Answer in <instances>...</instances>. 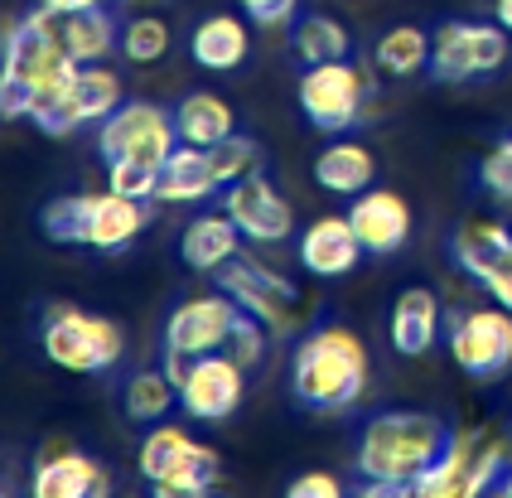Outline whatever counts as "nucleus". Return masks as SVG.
<instances>
[{
  "mask_svg": "<svg viewBox=\"0 0 512 498\" xmlns=\"http://www.w3.org/2000/svg\"><path fill=\"white\" fill-rule=\"evenodd\" d=\"M450 436L455 431L430 411H377L372 421H363L353 445V469H358L353 489L368 498L411 494L416 479L445 455Z\"/></svg>",
  "mask_w": 512,
  "mask_h": 498,
  "instance_id": "1",
  "label": "nucleus"
},
{
  "mask_svg": "<svg viewBox=\"0 0 512 498\" xmlns=\"http://www.w3.org/2000/svg\"><path fill=\"white\" fill-rule=\"evenodd\" d=\"M368 378H372L368 344L348 324L324 320L295 344V358H290V397L305 411H324V416L353 411L368 397Z\"/></svg>",
  "mask_w": 512,
  "mask_h": 498,
  "instance_id": "2",
  "label": "nucleus"
},
{
  "mask_svg": "<svg viewBox=\"0 0 512 498\" xmlns=\"http://www.w3.org/2000/svg\"><path fill=\"white\" fill-rule=\"evenodd\" d=\"M78 63L63 49L54 10H29L20 15L10 34L0 39V117L20 121L29 117V102L44 88H54L63 78H73Z\"/></svg>",
  "mask_w": 512,
  "mask_h": 498,
  "instance_id": "3",
  "label": "nucleus"
},
{
  "mask_svg": "<svg viewBox=\"0 0 512 498\" xmlns=\"http://www.w3.org/2000/svg\"><path fill=\"white\" fill-rule=\"evenodd\" d=\"M39 228L49 242H63V247L121 252L150 228V199H126L112 184L97 194H63L44 204Z\"/></svg>",
  "mask_w": 512,
  "mask_h": 498,
  "instance_id": "4",
  "label": "nucleus"
},
{
  "mask_svg": "<svg viewBox=\"0 0 512 498\" xmlns=\"http://www.w3.org/2000/svg\"><path fill=\"white\" fill-rule=\"evenodd\" d=\"M39 349L54 368L102 378L126 358V334L107 315H92L78 305H49L44 320H39Z\"/></svg>",
  "mask_w": 512,
  "mask_h": 498,
  "instance_id": "5",
  "label": "nucleus"
},
{
  "mask_svg": "<svg viewBox=\"0 0 512 498\" xmlns=\"http://www.w3.org/2000/svg\"><path fill=\"white\" fill-rule=\"evenodd\" d=\"M512 465V440L493 426L479 431H455L445 455L416 479L411 494L421 498H474L484 489H498V479Z\"/></svg>",
  "mask_w": 512,
  "mask_h": 498,
  "instance_id": "6",
  "label": "nucleus"
},
{
  "mask_svg": "<svg viewBox=\"0 0 512 498\" xmlns=\"http://www.w3.org/2000/svg\"><path fill=\"white\" fill-rule=\"evenodd\" d=\"M141 474L160 498H203L223 479V460L213 445L194 440L174 421L145 426L141 440Z\"/></svg>",
  "mask_w": 512,
  "mask_h": 498,
  "instance_id": "7",
  "label": "nucleus"
},
{
  "mask_svg": "<svg viewBox=\"0 0 512 498\" xmlns=\"http://www.w3.org/2000/svg\"><path fill=\"white\" fill-rule=\"evenodd\" d=\"M121 78L107 63H78L73 78H63L54 88H44L29 102V121L44 136H73L83 126H102L121 107Z\"/></svg>",
  "mask_w": 512,
  "mask_h": 498,
  "instance_id": "8",
  "label": "nucleus"
},
{
  "mask_svg": "<svg viewBox=\"0 0 512 498\" xmlns=\"http://www.w3.org/2000/svg\"><path fill=\"white\" fill-rule=\"evenodd\" d=\"M368 73L353 59H334V63H310L295 83V102L314 131L324 136H343L353 131L358 121L368 117Z\"/></svg>",
  "mask_w": 512,
  "mask_h": 498,
  "instance_id": "9",
  "label": "nucleus"
},
{
  "mask_svg": "<svg viewBox=\"0 0 512 498\" xmlns=\"http://www.w3.org/2000/svg\"><path fill=\"white\" fill-rule=\"evenodd\" d=\"M512 34L498 20H445L430 34V78L435 83H479L508 63Z\"/></svg>",
  "mask_w": 512,
  "mask_h": 498,
  "instance_id": "10",
  "label": "nucleus"
},
{
  "mask_svg": "<svg viewBox=\"0 0 512 498\" xmlns=\"http://www.w3.org/2000/svg\"><path fill=\"white\" fill-rule=\"evenodd\" d=\"M179 146V126H174V112L160 107V102H121L112 117L97 126V150L102 160H141V165H165L170 150Z\"/></svg>",
  "mask_w": 512,
  "mask_h": 498,
  "instance_id": "11",
  "label": "nucleus"
},
{
  "mask_svg": "<svg viewBox=\"0 0 512 498\" xmlns=\"http://www.w3.org/2000/svg\"><path fill=\"white\" fill-rule=\"evenodd\" d=\"M450 358L469 378H498L512 368V310L508 305H469L450 315Z\"/></svg>",
  "mask_w": 512,
  "mask_h": 498,
  "instance_id": "12",
  "label": "nucleus"
},
{
  "mask_svg": "<svg viewBox=\"0 0 512 498\" xmlns=\"http://www.w3.org/2000/svg\"><path fill=\"white\" fill-rule=\"evenodd\" d=\"M218 291H228L247 315L266 324L271 334H290L295 329V315H300V291L295 281H285L276 266L256 262V257H232L223 271H218Z\"/></svg>",
  "mask_w": 512,
  "mask_h": 498,
  "instance_id": "13",
  "label": "nucleus"
},
{
  "mask_svg": "<svg viewBox=\"0 0 512 498\" xmlns=\"http://www.w3.org/2000/svg\"><path fill=\"white\" fill-rule=\"evenodd\" d=\"M242 392H247V368L232 358L228 349L189 358L184 378H179V407L189 411L194 421H228L232 411L242 407Z\"/></svg>",
  "mask_w": 512,
  "mask_h": 498,
  "instance_id": "14",
  "label": "nucleus"
},
{
  "mask_svg": "<svg viewBox=\"0 0 512 498\" xmlns=\"http://www.w3.org/2000/svg\"><path fill=\"white\" fill-rule=\"evenodd\" d=\"M237 320H242V305L228 291L189 295L184 305H174L170 320H165V349L184 353V358H203V353L228 349Z\"/></svg>",
  "mask_w": 512,
  "mask_h": 498,
  "instance_id": "15",
  "label": "nucleus"
},
{
  "mask_svg": "<svg viewBox=\"0 0 512 498\" xmlns=\"http://www.w3.org/2000/svg\"><path fill=\"white\" fill-rule=\"evenodd\" d=\"M223 208H228L232 223L242 228V237L256 242V247H276V242H285L295 233V208L285 204V194L261 170L247 179H232L223 189Z\"/></svg>",
  "mask_w": 512,
  "mask_h": 498,
  "instance_id": "16",
  "label": "nucleus"
},
{
  "mask_svg": "<svg viewBox=\"0 0 512 498\" xmlns=\"http://www.w3.org/2000/svg\"><path fill=\"white\" fill-rule=\"evenodd\" d=\"M29 489H34V498H107L112 494V474L87 450L54 445L49 455H39V465L29 474Z\"/></svg>",
  "mask_w": 512,
  "mask_h": 498,
  "instance_id": "17",
  "label": "nucleus"
},
{
  "mask_svg": "<svg viewBox=\"0 0 512 498\" xmlns=\"http://www.w3.org/2000/svg\"><path fill=\"white\" fill-rule=\"evenodd\" d=\"M348 223H353L358 242L368 247L372 257H392L411 237V204L401 199L397 189H363L348 204Z\"/></svg>",
  "mask_w": 512,
  "mask_h": 498,
  "instance_id": "18",
  "label": "nucleus"
},
{
  "mask_svg": "<svg viewBox=\"0 0 512 498\" xmlns=\"http://www.w3.org/2000/svg\"><path fill=\"white\" fill-rule=\"evenodd\" d=\"M300 266L310 271V276H324V281H339L348 276L353 266L363 262V242L353 233V223H348V213H334V218H314L310 228L300 233Z\"/></svg>",
  "mask_w": 512,
  "mask_h": 498,
  "instance_id": "19",
  "label": "nucleus"
},
{
  "mask_svg": "<svg viewBox=\"0 0 512 498\" xmlns=\"http://www.w3.org/2000/svg\"><path fill=\"white\" fill-rule=\"evenodd\" d=\"M392 349L401 358H426L440 344V329H445V310H440V295L430 286H406L392 305Z\"/></svg>",
  "mask_w": 512,
  "mask_h": 498,
  "instance_id": "20",
  "label": "nucleus"
},
{
  "mask_svg": "<svg viewBox=\"0 0 512 498\" xmlns=\"http://www.w3.org/2000/svg\"><path fill=\"white\" fill-rule=\"evenodd\" d=\"M450 257H455V266L469 281L488 286L498 276V266L512 257V228L493 223V218H464L450 233Z\"/></svg>",
  "mask_w": 512,
  "mask_h": 498,
  "instance_id": "21",
  "label": "nucleus"
},
{
  "mask_svg": "<svg viewBox=\"0 0 512 498\" xmlns=\"http://www.w3.org/2000/svg\"><path fill=\"white\" fill-rule=\"evenodd\" d=\"M213 194H223L218 165L203 146H179L170 150V160L160 165V184H155V204H208Z\"/></svg>",
  "mask_w": 512,
  "mask_h": 498,
  "instance_id": "22",
  "label": "nucleus"
},
{
  "mask_svg": "<svg viewBox=\"0 0 512 498\" xmlns=\"http://www.w3.org/2000/svg\"><path fill=\"white\" fill-rule=\"evenodd\" d=\"M242 228L228 218V208H218V213H199L184 237H179V262L189 266V271H199V276H218L223 266L242 252Z\"/></svg>",
  "mask_w": 512,
  "mask_h": 498,
  "instance_id": "23",
  "label": "nucleus"
},
{
  "mask_svg": "<svg viewBox=\"0 0 512 498\" xmlns=\"http://www.w3.org/2000/svg\"><path fill=\"white\" fill-rule=\"evenodd\" d=\"M247 15H208L194 25L189 34V54L199 68L208 73H232V68H242L247 54H252V34H247Z\"/></svg>",
  "mask_w": 512,
  "mask_h": 498,
  "instance_id": "24",
  "label": "nucleus"
},
{
  "mask_svg": "<svg viewBox=\"0 0 512 498\" xmlns=\"http://www.w3.org/2000/svg\"><path fill=\"white\" fill-rule=\"evenodd\" d=\"M121 15L112 5H97V10H78V15H58V34H63V49L73 54V63H107L121 49Z\"/></svg>",
  "mask_w": 512,
  "mask_h": 498,
  "instance_id": "25",
  "label": "nucleus"
},
{
  "mask_svg": "<svg viewBox=\"0 0 512 498\" xmlns=\"http://www.w3.org/2000/svg\"><path fill=\"white\" fill-rule=\"evenodd\" d=\"M372 179H377V155L363 141H329L314 160V184L324 194H339V199L372 189Z\"/></svg>",
  "mask_w": 512,
  "mask_h": 498,
  "instance_id": "26",
  "label": "nucleus"
},
{
  "mask_svg": "<svg viewBox=\"0 0 512 498\" xmlns=\"http://www.w3.org/2000/svg\"><path fill=\"white\" fill-rule=\"evenodd\" d=\"M174 126H179V141L184 146H203L213 150L218 141H228L237 131V112L218 92H189L179 107H174Z\"/></svg>",
  "mask_w": 512,
  "mask_h": 498,
  "instance_id": "27",
  "label": "nucleus"
},
{
  "mask_svg": "<svg viewBox=\"0 0 512 498\" xmlns=\"http://www.w3.org/2000/svg\"><path fill=\"white\" fill-rule=\"evenodd\" d=\"M179 402V387L174 378L165 373V363L160 368H136L131 378L121 382V411H126V421H136V426H155V421H165Z\"/></svg>",
  "mask_w": 512,
  "mask_h": 498,
  "instance_id": "28",
  "label": "nucleus"
},
{
  "mask_svg": "<svg viewBox=\"0 0 512 498\" xmlns=\"http://www.w3.org/2000/svg\"><path fill=\"white\" fill-rule=\"evenodd\" d=\"M290 54L305 63H334V59H353V34L343 30L334 15H295L290 20Z\"/></svg>",
  "mask_w": 512,
  "mask_h": 498,
  "instance_id": "29",
  "label": "nucleus"
},
{
  "mask_svg": "<svg viewBox=\"0 0 512 498\" xmlns=\"http://www.w3.org/2000/svg\"><path fill=\"white\" fill-rule=\"evenodd\" d=\"M372 63L387 78H416L430 68V34L421 25H397L372 44Z\"/></svg>",
  "mask_w": 512,
  "mask_h": 498,
  "instance_id": "30",
  "label": "nucleus"
},
{
  "mask_svg": "<svg viewBox=\"0 0 512 498\" xmlns=\"http://www.w3.org/2000/svg\"><path fill=\"white\" fill-rule=\"evenodd\" d=\"M170 54V20L165 15H131L126 25H121V59L126 63H160Z\"/></svg>",
  "mask_w": 512,
  "mask_h": 498,
  "instance_id": "31",
  "label": "nucleus"
},
{
  "mask_svg": "<svg viewBox=\"0 0 512 498\" xmlns=\"http://www.w3.org/2000/svg\"><path fill=\"white\" fill-rule=\"evenodd\" d=\"M208 155H213V165H218L223 189H228L232 179H247V175H256V170H266V150L256 146L252 136H242V131H232L228 141H218Z\"/></svg>",
  "mask_w": 512,
  "mask_h": 498,
  "instance_id": "32",
  "label": "nucleus"
},
{
  "mask_svg": "<svg viewBox=\"0 0 512 498\" xmlns=\"http://www.w3.org/2000/svg\"><path fill=\"white\" fill-rule=\"evenodd\" d=\"M107 184L126 199H155V184H160V170L155 165H141V160H112L107 165Z\"/></svg>",
  "mask_w": 512,
  "mask_h": 498,
  "instance_id": "33",
  "label": "nucleus"
},
{
  "mask_svg": "<svg viewBox=\"0 0 512 498\" xmlns=\"http://www.w3.org/2000/svg\"><path fill=\"white\" fill-rule=\"evenodd\" d=\"M479 184H484L488 199L512 204V141H498V146L479 160Z\"/></svg>",
  "mask_w": 512,
  "mask_h": 498,
  "instance_id": "34",
  "label": "nucleus"
},
{
  "mask_svg": "<svg viewBox=\"0 0 512 498\" xmlns=\"http://www.w3.org/2000/svg\"><path fill=\"white\" fill-rule=\"evenodd\" d=\"M266 324L256 320V315H247L242 310V320H237V329H232V339H228V353L252 373V368H261V358H266Z\"/></svg>",
  "mask_w": 512,
  "mask_h": 498,
  "instance_id": "35",
  "label": "nucleus"
},
{
  "mask_svg": "<svg viewBox=\"0 0 512 498\" xmlns=\"http://www.w3.org/2000/svg\"><path fill=\"white\" fill-rule=\"evenodd\" d=\"M237 10H242L252 25H261V30H281V25L295 20L300 0H237Z\"/></svg>",
  "mask_w": 512,
  "mask_h": 498,
  "instance_id": "36",
  "label": "nucleus"
},
{
  "mask_svg": "<svg viewBox=\"0 0 512 498\" xmlns=\"http://www.w3.org/2000/svg\"><path fill=\"white\" fill-rule=\"evenodd\" d=\"M285 494H290V498H339L343 494V479H339V474H324V469H310V474L290 479V484H285Z\"/></svg>",
  "mask_w": 512,
  "mask_h": 498,
  "instance_id": "37",
  "label": "nucleus"
},
{
  "mask_svg": "<svg viewBox=\"0 0 512 498\" xmlns=\"http://www.w3.org/2000/svg\"><path fill=\"white\" fill-rule=\"evenodd\" d=\"M484 291L493 295V300H498V305H508V310H512V257H508V262H503V266H498V276H493V281H488Z\"/></svg>",
  "mask_w": 512,
  "mask_h": 498,
  "instance_id": "38",
  "label": "nucleus"
},
{
  "mask_svg": "<svg viewBox=\"0 0 512 498\" xmlns=\"http://www.w3.org/2000/svg\"><path fill=\"white\" fill-rule=\"evenodd\" d=\"M44 10L54 15H78V10H97V5H112V0H39Z\"/></svg>",
  "mask_w": 512,
  "mask_h": 498,
  "instance_id": "39",
  "label": "nucleus"
},
{
  "mask_svg": "<svg viewBox=\"0 0 512 498\" xmlns=\"http://www.w3.org/2000/svg\"><path fill=\"white\" fill-rule=\"evenodd\" d=\"M493 20L512 34V0H493Z\"/></svg>",
  "mask_w": 512,
  "mask_h": 498,
  "instance_id": "40",
  "label": "nucleus"
},
{
  "mask_svg": "<svg viewBox=\"0 0 512 498\" xmlns=\"http://www.w3.org/2000/svg\"><path fill=\"white\" fill-rule=\"evenodd\" d=\"M498 494H503V498H512V465H508V474L498 479Z\"/></svg>",
  "mask_w": 512,
  "mask_h": 498,
  "instance_id": "41",
  "label": "nucleus"
},
{
  "mask_svg": "<svg viewBox=\"0 0 512 498\" xmlns=\"http://www.w3.org/2000/svg\"><path fill=\"white\" fill-rule=\"evenodd\" d=\"M131 5H141V10H145V5H160V0H131Z\"/></svg>",
  "mask_w": 512,
  "mask_h": 498,
  "instance_id": "42",
  "label": "nucleus"
}]
</instances>
